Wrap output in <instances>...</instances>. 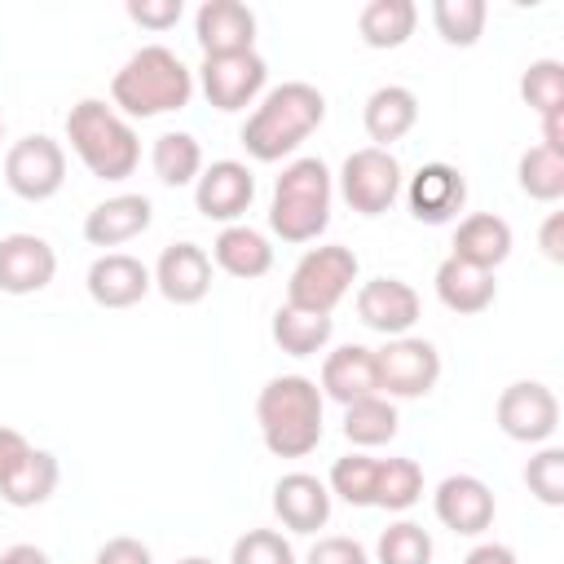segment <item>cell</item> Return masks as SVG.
I'll return each mask as SVG.
<instances>
[{"label": "cell", "mask_w": 564, "mask_h": 564, "mask_svg": "<svg viewBox=\"0 0 564 564\" xmlns=\"http://www.w3.org/2000/svg\"><path fill=\"white\" fill-rule=\"evenodd\" d=\"M194 97V70L167 44H141L110 79V106L123 119H159L185 110Z\"/></svg>", "instance_id": "1"}, {"label": "cell", "mask_w": 564, "mask_h": 564, "mask_svg": "<svg viewBox=\"0 0 564 564\" xmlns=\"http://www.w3.org/2000/svg\"><path fill=\"white\" fill-rule=\"evenodd\" d=\"M326 119V97L304 84V79H286L278 88H269L260 97V106L247 115L242 123V145L256 163H278L286 154H295Z\"/></svg>", "instance_id": "2"}, {"label": "cell", "mask_w": 564, "mask_h": 564, "mask_svg": "<svg viewBox=\"0 0 564 564\" xmlns=\"http://www.w3.org/2000/svg\"><path fill=\"white\" fill-rule=\"evenodd\" d=\"M322 401L308 375H273L256 397L264 449L278 458H308L322 441Z\"/></svg>", "instance_id": "3"}, {"label": "cell", "mask_w": 564, "mask_h": 564, "mask_svg": "<svg viewBox=\"0 0 564 564\" xmlns=\"http://www.w3.org/2000/svg\"><path fill=\"white\" fill-rule=\"evenodd\" d=\"M66 141L97 181H128L141 163L137 128L115 106H106L101 97H84V101L70 106Z\"/></svg>", "instance_id": "4"}, {"label": "cell", "mask_w": 564, "mask_h": 564, "mask_svg": "<svg viewBox=\"0 0 564 564\" xmlns=\"http://www.w3.org/2000/svg\"><path fill=\"white\" fill-rule=\"evenodd\" d=\"M330 198H335V176L322 159L304 154L282 167L273 181V203H269V229L282 242H317L330 225Z\"/></svg>", "instance_id": "5"}, {"label": "cell", "mask_w": 564, "mask_h": 564, "mask_svg": "<svg viewBox=\"0 0 564 564\" xmlns=\"http://www.w3.org/2000/svg\"><path fill=\"white\" fill-rule=\"evenodd\" d=\"M357 251L344 242H326V247H308L286 282V304L304 308V313H335V304L352 291L357 282Z\"/></svg>", "instance_id": "6"}, {"label": "cell", "mask_w": 564, "mask_h": 564, "mask_svg": "<svg viewBox=\"0 0 564 564\" xmlns=\"http://www.w3.org/2000/svg\"><path fill=\"white\" fill-rule=\"evenodd\" d=\"M339 198L357 216H383L401 198V163L392 150L361 145L339 167Z\"/></svg>", "instance_id": "7"}, {"label": "cell", "mask_w": 564, "mask_h": 564, "mask_svg": "<svg viewBox=\"0 0 564 564\" xmlns=\"http://www.w3.org/2000/svg\"><path fill=\"white\" fill-rule=\"evenodd\" d=\"M375 366H379V392L388 401H414L427 397L441 379V352L432 339L423 335H397L383 348H375Z\"/></svg>", "instance_id": "8"}, {"label": "cell", "mask_w": 564, "mask_h": 564, "mask_svg": "<svg viewBox=\"0 0 564 564\" xmlns=\"http://www.w3.org/2000/svg\"><path fill=\"white\" fill-rule=\"evenodd\" d=\"M4 185L26 203L53 198L66 185V150H62V141H53L48 132H31V137L13 141L9 154H4Z\"/></svg>", "instance_id": "9"}, {"label": "cell", "mask_w": 564, "mask_h": 564, "mask_svg": "<svg viewBox=\"0 0 564 564\" xmlns=\"http://www.w3.org/2000/svg\"><path fill=\"white\" fill-rule=\"evenodd\" d=\"M494 419H498L502 436H511L520 445H546L560 427V397L538 379H516L498 392Z\"/></svg>", "instance_id": "10"}, {"label": "cell", "mask_w": 564, "mask_h": 564, "mask_svg": "<svg viewBox=\"0 0 564 564\" xmlns=\"http://www.w3.org/2000/svg\"><path fill=\"white\" fill-rule=\"evenodd\" d=\"M264 79H269V66L264 57L251 48V53H225V57H203L198 66V88L203 97L234 115V110H247L260 93H264Z\"/></svg>", "instance_id": "11"}, {"label": "cell", "mask_w": 564, "mask_h": 564, "mask_svg": "<svg viewBox=\"0 0 564 564\" xmlns=\"http://www.w3.org/2000/svg\"><path fill=\"white\" fill-rule=\"evenodd\" d=\"M432 511H436V520L449 529V533H458V538H480L489 524H494V489L480 480V476H471V471H458V476H445L441 485H436V494H432Z\"/></svg>", "instance_id": "12"}, {"label": "cell", "mask_w": 564, "mask_h": 564, "mask_svg": "<svg viewBox=\"0 0 564 564\" xmlns=\"http://www.w3.org/2000/svg\"><path fill=\"white\" fill-rule=\"evenodd\" d=\"M251 198H256V176L238 159H216L194 181V207H198V216L220 220V225H238V216L251 207Z\"/></svg>", "instance_id": "13"}, {"label": "cell", "mask_w": 564, "mask_h": 564, "mask_svg": "<svg viewBox=\"0 0 564 564\" xmlns=\"http://www.w3.org/2000/svg\"><path fill=\"white\" fill-rule=\"evenodd\" d=\"M419 291L405 282V278H370L357 286V317L361 326L397 339V335H410L414 322H419Z\"/></svg>", "instance_id": "14"}, {"label": "cell", "mask_w": 564, "mask_h": 564, "mask_svg": "<svg viewBox=\"0 0 564 564\" xmlns=\"http://www.w3.org/2000/svg\"><path fill=\"white\" fill-rule=\"evenodd\" d=\"M57 278V251L40 234H9L0 238V291L4 295H35Z\"/></svg>", "instance_id": "15"}, {"label": "cell", "mask_w": 564, "mask_h": 564, "mask_svg": "<svg viewBox=\"0 0 564 564\" xmlns=\"http://www.w3.org/2000/svg\"><path fill=\"white\" fill-rule=\"evenodd\" d=\"M405 203L410 216L423 225H449L463 203H467V181L454 163H423L410 181H405Z\"/></svg>", "instance_id": "16"}, {"label": "cell", "mask_w": 564, "mask_h": 564, "mask_svg": "<svg viewBox=\"0 0 564 564\" xmlns=\"http://www.w3.org/2000/svg\"><path fill=\"white\" fill-rule=\"evenodd\" d=\"M84 286H88V300L97 308H132V304H141L150 295L154 278H150V269L137 256H128V251H101L88 264Z\"/></svg>", "instance_id": "17"}, {"label": "cell", "mask_w": 564, "mask_h": 564, "mask_svg": "<svg viewBox=\"0 0 564 564\" xmlns=\"http://www.w3.org/2000/svg\"><path fill=\"white\" fill-rule=\"evenodd\" d=\"M194 40L203 57L251 53L256 48V13L242 0H203L194 13Z\"/></svg>", "instance_id": "18"}, {"label": "cell", "mask_w": 564, "mask_h": 564, "mask_svg": "<svg viewBox=\"0 0 564 564\" xmlns=\"http://www.w3.org/2000/svg\"><path fill=\"white\" fill-rule=\"evenodd\" d=\"M150 278L167 304H198L212 291V256L198 242H172L163 247Z\"/></svg>", "instance_id": "19"}, {"label": "cell", "mask_w": 564, "mask_h": 564, "mask_svg": "<svg viewBox=\"0 0 564 564\" xmlns=\"http://www.w3.org/2000/svg\"><path fill=\"white\" fill-rule=\"evenodd\" d=\"M154 220V203L145 194H115V198H101L88 216H84V238L93 247H123L132 238H141Z\"/></svg>", "instance_id": "20"}, {"label": "cell", "mask_w": 564, "mask_h": 564, "mask_svg": "<svg viewBox=\"0 0 564 564\" xmlns=\"http://www.w3.org/2000/svg\"><path fill=\"white\" fill-rule=\"evenodd\" d=\"M317 392L330 397V401H339V405H352L361 397H375L379 392L375 348H366V344H339L335 352H326Z\"/></svg>", "instance_id": "21"}, {"label": "cell", "mask_w": 564, "mask_h": 564, "mask_svg": "<svg viewBox=\"0 0 564 564\" xmlns=\"http://www.w3.org/2000/svg\"><path fill=\"white\" fill-rule=\"evenodd\" d=\"M273 516L291 529V533H317L330 520V489L326 480L308 476V471H286L273 485Z\"/></svg>", "instance_id": "22"}, {"label": "cell", "mask_w": 564, "mask_h": 564, "mask_svg": "<svg viewBox=\"0 0 564 564\" xmlns=\"http://www.w3.org/2000/svg\"><path fill=\"white\" fill-rule=\"evenodd\" d=\"M361 123H366V137L379 150H388L392 141H401V137L414 132V123H419V97L405 84H383V88H375L366 97Z\"/></svg>", "instance_id": "23"}, {"label": "cell", "mask_w": 564, "mask_h": 564, "mask_svg": "<svg viewBox=\"0 0 564 564\" xmlns=\"http://www.w3.org/2000/svg\"><path fill=\"white\" fill-rule=\"evenodd\" d=\"M436 300L449 308V313H458V317H476V313H485L489 304H494V295H498V282H494V273L489 269H476V264H463V260H454V256H445L441 264H436Z\"/></svg>", "instance_id": "24"}, {"label": "cell", "mask_w": 564, "mask_h": 564, "mask_svg": "<svg viewBox=\"0 0 564 564\" xmlns=\"http://www.w3.org/2000/svg\"><path fill=\"white\" fill-rule=\"evenodd\" d=\"M454 260L463 264H476V269H498L507 256H511V225L494 212H471L458 220L454 229Z\"/></svg>", "instance_id": "25"}, {"label": "cell", "mask_w": 564, "mask_h": 564, "mask_svg": "<svg viewBox=\"0 0 564 564\" xmlns=\"http://www.w3.org/2000/svg\"><path fill=\"white\" fill-rule=\"evenodd\" d=\"M212 264L225 269L229 278L256 282L273 269V242L251 225H225L212 242Z\"/></svg>", "instance_id": "26"}, {"label": "cell", "mask_w": 564, "mask_h": 564, "mask_svg": "<svg viewBox=\"0 0 564 564\" xmlns=\"http://www.w3.org/2000/svg\"><path fill=\"white\" fill-rule=\"evenodd\" d=\"M419 26L414 0H370L357 13V35L366 48H401Z\"/></svg>", "instance_id": "27"}, {"label": "cell", "mask_w": 564, "mask_h": 564, "mask_svg": "<svg viewBox=\"0 0 564 564\" xmlns=\"http://www.w3.org/2000/svg\"><path fill=\"white\" fill-rule=\"evenodd\" d=\"M273 344L286 352V357H317L326 344H330V335H335V317H326V313H304V308H291V304H282L278 313H273Z\"/></svg>", "instance_id": "28"}, {"label": "cell", "mask_w": 564, "mask_h": 564, "mask_svg": "<svg viewBox=\"0 0 564 564\" xmlns=\"http://www.w3.org/2000/svg\"><path fill=\"white\" fill-rule=\"evenodd\" d=\"M57 480H62L57 454L31 449L26 463H22L13 476L0 480V498H4L9 507H40V502H48V498L57 494Z\"/></svg>", "instance_id": "29"}, {"label": "cell", "mask_w": 564, "mask_h": 564, "mask_svg": "<svg viewBox=\"0 0 564 564\" xmlns=\"http://www.w3.org/2000/svg\"><path fill=\"white\" fill-rule=\"evenodd\" d=\"M150 167L172 189L194 185L198 172H203V145H198V137H189V132H159L154 145H150Z\"/></svg>", "instance_id": "30"}, {"label": "cell", "mask_w": 564, "mask_h": 564, "mask_svg": "<svg viewBox=\"0 0 564 564\" xmlns=\"http://www.w3.org/2000/svg\"><path fill=\"white\" fill-rule=\"evenodd\" d=\"M397 405L375 392V397H361L352 405H344V436L357 445V449H375V445H388L397 436Z\"/></svg>", "instance_id": "31"}, {"label": "cell", "mask_w": 564, "mask_h": 564, "mask_svg": "<svg viewBox=\"0 0 564 564\" xmlns=\"http://www.w3.org/2000/svg\"><path fill=\"white\" fill-rule=\"evenodd\" d=\"M485 22H489L485 0H432V26L454 48H471L485 35Z\"/></svg>", "instance_id": "32"}, {"label": "cell", "mask_w": 564, "mask_h": 564, "mask_svg": "<svg viewBox=\"0 0 564 564\" xmlns=\"http://www.w3.org/2000/svg\"><path fill=\"white\" fill-rule=\"evenodd\" d=\"M419 498H423V467L414 458H379L375 507H383V511H410Z\"/></svg>", "instance_id": "33"}, {"label": "cell", "mask_w": 564, "mask_h": 564, "mask_svg": "<svg viewBox=\"0 0 564 564\" xmlns=\"http://www.w3.org/2000/svg\"><path fill=\"white\" fill-rule=\"evenodd\" d=\"M516 181L529 198L538 203H555L564 198V154L546 150V145H529L516 163Z\"/></svg>", "instance_id": "34"}, {"label": "cell", "mask_w": 564, "mask_h": 564, "mask_svg": "<svg viewBox=\"0 0 564 564\" xmlns=\"http://www.w3.org/2000/svg\"><path fill=\"white\" fill-rule=\"evenodd\" d=\"M520 97L538 119L560 115L564 110V62H555V57L529 62L520 75Z\"/></svg>", "instance_id": "35"}, {"label": "cell", "mask_w": 564, "mask_h": 564, "mask_svg": "<svg viewBox=\"0 0 564 564\" xmlns=\"http://www.w3.org/2000/svg\"><path fill=\"white\" fill-rule=\"evenodd\" d=\"M375 476H379V458L370 454H344L330 467V498H344L348 507H375Z\"/></svg>", "instance_id": "36"}, {"label": "cell", "mask_w": 564, "mask_h": 564, "mask_svg": "<svg viewBox=\"0 0 564 564\" xmlns=\"http://www.w3.org/2000/svg\"><path fill=\"white\" fill-rule=\"evenodd\" d=\"M375 564H432V533L414 520H397L375 542Z\"/></svg>", "instance_id": "37"}, {"label": "cell", "mask_w": 564, "mask_h": 564, "mask_svg": "<svg viewBox=\"0 0 564 564\" xmlns=\"http://www.w3.org/2000/svg\"><path fill=\"white\" fill-rule=\"evenodd\" d=\"M524 485L542 507H564V449L560 445H542L524 463Z\"/></svg>", "instance_id": "38"}, {"label": "cell", "mask_w": 564, "mask_h": 564, "mask_svg": "<svg viewBox=\"0 0 564 564\" xmlns=\"http://www.w3.org/2000/svg\"><path fill=\"white\" fill-rule=\"evenodd\" d=\"M229 564H300L291 542L278 533V529H247L234 551H229Z\"/></svg>", "instance_id": "39"}, {"label": "cell", "mask_w": 564, "mask_h": 564, "mask_svg": "<svg viewBox=\"0 0 564 564\" xmlns=\"http://www.w3.org/2000/svg\"><path fill=\"white\" fill-rule=\"evenodd\" d=\"M304 564H370V551H366L357 538L335 533V538H317V542L308 546Z\"/></svg>", "instance_id": "40"}, {"label": "cell", "mask_w": 564, "mask_h": 564, "mask_svg": "<svg viewBox=\"0 0 564 564\" xmlns=\"http://www.w3.org/2000/svg\"><path fill=\"white\" fill-rule=\"evenodd\" d=\"M123 9H128V18H132L137 26H145V31H172V26L181 22V13H185L181 0H128Z\"/></svg>", "instance_id": "41"}, {"label": "cell", "mask_w": 564, "mask_h": 564, "mask_svg": "<svg viewBox=\"0 0 564 564\" xmlns=\"http://www.w3.org/2000/svg\"><path fill=\"white\" fill-rule=\"evenodd\" d=\"M93 564H154V555L141 538H110V542H101Z\"/></svg>", "instance_id": "42"}, {"label": "cell", "mask_w": 564, "mask_h": 564, "mask_svg": "<svg viewBox=\"0 0 564 564\" xmlns=\"http://www.w3.org/2000/svg\"><path fill=\"white\" fill-rule=\"evenodd\" d=\"M31 449H35V445H31L18 427H4V423H0V480H4V476H13V471L26 463V454H31Z\"/></svg>", "instance_id": "43"}, {"label": "cell", "mask_w": 564, "mask_h": 564, "mask_svg": "<svg viewBox=\"0 0 564 564\" xmlns=\"http://www.w3.org/2000/svg\"><path fill=\"white\" fill-rule=\"evenodd\" d=\"M538 242H542V256H546V260H555V264L564 260V212H551V216H546Z\"/></svg>", "instance_id": "44"}, {"label": "cell", "mask_w": 564, "mask_h": 564, "mask_svg": "<svg viewBox=\"0 0 564 564\" xmlns=\"http://www.w3.org/2000/svg\"><path fill=\"white\" fill-rule=\"evenodd\" d=\"M463 564H520V560H516V551L507 542H480V546L467 551Z\"/></svg>", "instance_id": "45"}, {"label": "cell", "mask_w": 564, "mask_h": 564, "mask_svg": "<svg viewBox=\"0 0 564 564\" xmlns=\"http://www.w3.org/2000/svg\"><path fill=\"white\" fill-rule=\"evenodd\" d=\"M0 564H53L48 551H40L35 542H18L9 551H0Z\"/></svg>", "instance_id": "46"}, {"label": "cell", "mask_w": 564, "mask_h": 564, "mask_svg": "<svg viewBox=\"0 0 564 564\" xmlns=\"http://www.w3.org/2000/svg\"><path fill=\"white\" fill-rule=\"evenodd\" d=\"M538 145H546V150L564 154V110H560V115H546V119H542V141H538Z\"/></svg>", "instance_id": "47"}, {"label": "cell", "mask_w": 564, "mask_h": 564, "mask_svg": "<svg viewBox=\"0 0 564 564\" xmlns=\"http://www.w3.org/2000/svg\"><path fill=\"white\" fill-rule=\"evenodd\" d=\"M176 564H212L207 555H185V560H176Z\"/></svg>", "instance_id": "48"}, {"label": "cell", "mask_w": 564, "mask_h": 564, "mask_svg": "<svg viewBox=\"0 0 564 564\" xmlns=\"http://www.w3.org/2000/svg\"><path fill=\"white\" fill-rule=\"evenodd\" d=\"M0 137H4V119H0Z\"/></svg>", "instance_id": "49"}]
</instances>
